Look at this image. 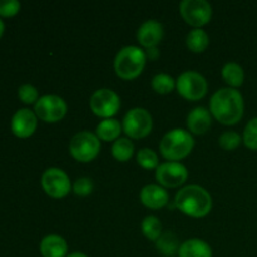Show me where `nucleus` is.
<instances>
[{
	"mask_svg": "<svg viewBox=\"0 0 257 257\" xmlns=\"http://www.w3.org/2000/svg\"><path fill=\"white\" fill-rule=\"evenodd\" d=\"M18 95L19 99L25 104H33L38 102V90L34 85L32 84H23L18 89Z\"/></svg>",
	"mask_w": 257,
	"mask_h": 257,
	"instance_id": "29",
	"label": "nucleus"
},
{
	"mask_svg": "<svg viewBox=\"0 0 257 257\" xmlns=\"http://www.w3.org/2000/svg\"><path fill=\"white\" fill-rule=\"evenodd\" d=\"M175 205L185 215L200 218L207 216L212 210V197L201 186L188 185L178 191Z\"/></svg>",
	"mask_w": 257,
	"mask_h": 257,
	"instance_id": "2",
	"label": "nucleus"
},
{
	"mask_svg": "<svg viewBox=\"0 0 257 257\" xmlns=\"http://www.w3.org/2000/svg\"><path fill=\"white\" fill-rule=\"evenodd\" d=\"M123 131L131 138H143L148 136L152 131L153 120L152 115L145 108H133L125 113L123 118Z\"/></svg>",
	"mask_w": 257,
	"mask_h": 257,
	"instance_id": "6",
	"label": "nucleus"
},
{
	"mask_svg": "<svg viewBox=\"0 0 257 257\" xmlns=\"http://www.w3.org/2000/svg\"><path fill=\"white\" fill-rule=\"evenodd\" d=\"M39 248L43 257H67L68 253L67 241L59 235L45 236Z\"/></svg>",
	"mask_w": 257,
	"mask_h": 257,
	"instance_id": "17",
	"label": "nucleus"
},
{
	"mask_svg": "<svg viewBox=\"0 0 257 257\" xmlns=\"http://www.w3.org/2000/svg\"><path fill=\"white\" fill-rule=\"evenodd\" d=\"M210 110L222 124H236L241 120L245 110L242 94L235 88H222L211 98Z\"/></svg>",
	"mask_w": 257,
	"mask_h": 257,
	"instance_id": "1",
	"label": "nucleus"
},
{
	"mask_svg": "<svg viewBox=\"0 0 257 257\" xmlns=\"http://www.w3.org/2000/svg\"><path fill=\"white\" fill-rule=\"evenodd\" d=\"M120 132H122V125H120L119 120L114 119V118H107L97 125L98 138L105 141V142L117 141L119 138Z\"/></svg>",
	"mask_w": 257,
	"mask_h": 257,
	"instance_id": "19",
	"label": "nucleus"
},
{
	"mask_svg": "<svg viewBox=\"0 0 257 257\" xmlns=\"http://www.w3.org/2000/svg\"><path fill=\"white\" fill-rule=\"evenodd\" d=\"M89 105L95 115L107 119V118H112L119 110L120 98L114 90L102 88L93 93Z\"/></svg>",
	"mask_w": 257,
	"mask_h": 257,
	"instance_id": "9",
	"label": "nucleus"
},
{
	"mask_svg": "<svg viewBox=\"0 0 257 257\" xmlns=\"http://www.w3.org/2000/svg\"><path fill=\"white\" fill-rule=\"evenodd\" d=\"M212 123L210 110L205 107H196L187 117V127L195 135H203L207 132Z\"/></svg>",
	"mask_w": 257,
	"mask_h": 257,
	"instance_id": "16",
	"label": "nucleus"
},
{
	"mask_svg": "<svg viewBox=\"0 0 257 257\" xmlns=\"http://www.w3.org/2000/svg\"><path fill=\"white\" fill-rule=\"evenodd\" d=\"M147 57H150V59H152V60H155L156 58L158 57V50L156 49V47L155 48H148L147 49Z\"/></svg>",
	"mask_w": 257,
	"mask_h": 257,
	"instance_id": "32",
	"label": "nucleus"
},
{
	"mask_svg": "<svg viewBox=\"0 0 257 257\" xmlns=\"http://www.w3.org/2000/svg\"><path fill=\"white\" fill-rule=\"evenodd\" d=\"M163 25L155 19L146 20L137 30V39L143 47L155 48L162 40Z\"/></svg>",
	"mask_w": 257,
	"mask_h": 257,
	"instance_id": "14",
	"label": "nucleus"
},
{
	"mask_svg": "<svg viewBox=\"0 0 257 257\" xmlns=\"http://www.w3.org/2000/svg\"><path fill=\"white\" fill-rule=\"evenodd\" d=\"M178 93L187 100H200L207 94L208 84L202 74L193 70L183 72L176 82Z\"/></svg>",
	"mask_w": 257,
	"mask_h": 257,
	"instance_id": "7",
	"label": "nucleus"
},
{
	"mask_svg": "<svg viewBox=\"0 0 257 257\" xmlns=\"http://www.w3.org/2000/svg\"><path fill=\"white\" fill-rule=\"evenodd\" d=\"M156 246H157V250L165 256H175L176 253L178 255L181 245L175 233L165 232L156 241Z\"/></svg>",
	"mask_w": 257,
	"mask_h": 257,
	"instance_id": "22",
	"label": "nucleus"
},
{
	"mask_svg": "<svg viewBox=\"0 0 257 257\" xmlns=\"http://www.w3.org/2000/svg\"><path fill=\"white\" fill-rule=\"evenodd\" d=\"M42 187L50 197L63 198L69 193L72 183L64 171L57 167H52L48 168L43 173Z\"/></svg>",
	"mask_w": 257,
	"mask_h": 257,
	"instance_id": "10",
	"label": "nucleus"
},
{
	"mask_svg": "<svg viewBox=\"0 0 257 257\" xmlns=\"http://www.w3.org/2000/svg\"><path fill=\"white\" fill-rule=\"evenodd\" d=\"M4 30H5V24H4V22L0 19V38H2L3 34H4Z\"/></svg>",
	"mask_w": 257,
	"mask_h": 257,
	"instance_id": "34",
	"label": "nucleus"
},
{
	"mask_svg": "<svg viewBox=\"0 0 257 257\" xmlns=\"http://www.w3.org/2000/svg\"><path fill=\"white\" fill-rule=\"evenodd\" d=\"M186 44H187L188 49L192 52L202 53L210 44V38L205 30L201 28H196L188 33L187 38H186Z\"/></svg>",
	"mask_w": 257,
	"mask_h": 257,
	"instance_id": "20",
	"label": "nucleus"
},
{
	"mask_svg": "<svg viewBox=\"0 0 257 257\" xmlns=\"http://www.w3.org/2000/svg\"><path fill=\"white\" fill-rule=\"evenodd\" d=\"M222 77L227 84H230L232 88H236L242 85L243 80H245V72L240 64L230 62L226 63L225 67L222 68Z\"/></svg>",
	"mask_w": 257,
	"mask_h": 257,
	"instance_id": "21",
	"label": "nucleus"
},
{
	"mask_svg": "<svg viewBox=\"0 0 257 257\" xmlns=\"http://www.w3.org/2000/svg\"><path fill=\"white\" fill-rule=\"evenodd\" d=\"M20 10V3L18 0H0V17H14Z\"/></svg>",
	"mask_w": 257,
	"mask_h": 257,
	"instance_id": "31",
	"label": "nucleus"
},
{
	"mask_svg": "<svg viewBox=\"0 0 257 257\" xmlns=\"http://www.w3.org/2000/svg\"><path fill=\"white\" fill-rule=\"evenodd\" d=\"M133 152H135V145L128 138H118L112 146L113 157L120 162H125L130 160L133 156Z\"/></svg>",
	"mask_w": 257,
	"mask_h": 257,
	"instance_id": "23",
	"label": "nucleus"
},
{
	"mask_svg": "<svg viewBox=\"0 0 257 257\" xmlns=\"http://www.w3.org/2000/svg\"><path fill=\"white\" fill-rule=\"evenodd\" d=\"M180 12L186 23L196 28L207 24L212 17V7L206 0H183Z\"/></svg>",
	"mask_w": 257,
	"mask_h": 257,
	"instance_id": "11",
	"label": "nucleus"
},
{
	"mask_svg": "<svg viewBox=\"0 0 257 257\" xmlns=\"http://www.w3.org/2000/svg\"><path fill=\"white\" fill-rule=\"evenodd\" d=\"M67 103L59 95L47 94L38 99L34 104V113L39 119L47 123L59 122L67 114Z\"/></svg>",
	"mask_w": 257,
	"mask_h": 257,
	"instance_id": "8",
	"label": "nucleus"
},
{
	"mask_svg": "<svg viewBox=\"0 0 257 257\" xmlns=\"http://www.w3.org/2000/svg\"><path fill=\"white\" fill-rule=\"evenodd\" d=\"M93 182L90 178L88 177H80L73 185V191H74L75 195L78 196H88L92 193L93 191Z\"/></svg>",
	"mask_w": 257,
	"mask_h": 257,
	"instance_id": "30",
	"label": "nucleus"
},
{
	"mask_svg": "<svg viewBox=\"0 0 257 257\" xmlns=\"http://www.w3.org/2000/svg\"><path fill=\"white\" fill-rule=\"evenodd\" d=\"M176 87V82L170 74L166 73H158L152 78V88L155 92L160 94H168L172 92Z\"/></svg>",
	"mask_w": 257,
	"mask_h": 257,
	"instance_id": "25",
	"label": "nucleus"
},
{
	"mask_svg": "<svg viewBox=\"0 0 257 257\" xmlns=\"http://www.w3.org/2000/svg\"><path fill=\"white\" fill-rule=\"evenodd\" d=\"M141 230L143 235L151 241H157L162 235V225L156 216H147L141 223Z\"/></svg>",
	"mask_w": 257,
	"mask_h": 257,
	"instance_id": "24",
	"label": "nucleus"
},
{
	"mask_svg": "<svg viewBox=\"0 0 257 257\" xmlns=\"http://www.w3.org/2000/svg\"><path fill=\"white\" fill-rule=\"evenodd\" d=\"M188 171L182 163L168 162L161 163L156 168V180L163 187L175 188L182 186L187 181Z\"/></svg>",
	"mask_w": 257,
	"mask_h": 257,
	"instance_id": "12",
	"label": "nucleus"
},
{
	"mask_svg": "<svg viewBox=\"0 0 257 257\" xmlns=\"http://www.w3.org/2000/svg\"><path fill=\"white\" fill-rule=\"evenodd\" d=\"M146 60L147 55L141 48L136 45H127L123 47L115 55L114 70L118 77L122 79H135L142 73Z\"/></svg>",
	"mask_w": 257,
	"mask_h": 257,
	"instance_id": "4",
	"label": "nucleus"
},
{
	"mask_svg": "<svg viewBox=\"0 0 257 257\" xmlns=\"http://www.w3.org/2000/svg\"><path fill=\"white\" fill-rule=\"evenodd\" d=\"M37 115L28 108L17 110L12 118V132L19 138H28L37 130Z\"/></svg>",
	"mask_w": 257,
	"mask_h": 257,
	"instance_id": "13",
	"label": "nucleus"
},
{
	"mask_svg": "<svg viewBox=\"0 0 257 257\" xmlns=\"http://www.w3.org/2000/svg\"><path fill=\"white\" fill-rule=\"evenodd\" d=\"M243 142L246 147L257 151V117L252 118L246 124L245 131H243Z\"/></svg>",
	"mask_w": 257,
	"mask_h": 257,
	"instance_id": "27",
	"label": "nucleus"
},
{
	"mask_svg": "<svg viewBox=\"0 0 257 257\" xmlns=\"http://www.w3.org/2000/svg\"><path fill=\"white\" fill-rule=\"evenodd\" d=\"M140 200L146 207L160 210L168 203V193L162 186L147 185L141 191Z\"/></svg>",
	"mask_w": 257,
	"mask_h": 257,
	"instance_id": "15",
	"label": "nucleus"
},
{
	"mask_svg": "<svg viewBox=\"0 0 257 257\" xmlns=\"http://www.w3.org/2000/svg\"><path fill=\"white\" fill-rule=\"evenodd\" d=\"M70 155L79 162H90L100 151V141L97 135L89 131H82L73 136L69 143Z\"/></svg>",
	"mask_w": 257,
	"mask_h": 257,
	"instance_id": "5",
	"label": "nucleus"
},
{
	"mask_svg": "<svg viewBox=\"0 0 257 257\" xmlns=\"http://www.w3.org/2000/svg\"><path fill=\"white\" fill-rule=\"evenodd\" d=\"M241 136L237 132H233V131H227V132H223L222 135L218 138V143H220L221 147L226 151H233L240 146Z\"/></svg>",
	"mask_w": 257,
	"mask_h": 257,
	"instance_id": "28",
	"label": "nucleus"
},
{
	"mask_svg": "<svg viewBox=\"0 0 257 257\" xmlns=\"http://www.w3.org/2000/svg\"><path fill=\"white\" fill-rule=\"evenodd\" d=\"M67 257H88V256L84 255V253H82V252H72V253H69Z\"/></svg>",
	"mask_w": 257,
	"mask_h": 257,
	"instance_id": "33",
	"label": "nucleus"
},
{
	"mask_svg": "<svg viewBox=\"0 0 257 257\" xmlns=\"http://www.w3.org/2000/svg\"><path fill=\"white\" fill-rule=\"evenodd\" d=\"M195 140L192 135L182 128H175L163 136L160 143V151L166 160L176 162L187 157L193 150Z\"/></svg>",
	"mask_w": 257,
	"mask_h": 257,
	"instance_id": "3",
	"label": "nucleus"
},
{
	"mask_svg": "<svg viewBox=\"0 0 257 257\" xmlns=\"http://www.w3.org/2000/svg\"><path fill=\"white\" fill-rule=\"evenodd\" d=\"M137 162L146 170H155L158 166V156L151 148H142L137 153Z\"/></svg>",
	"mask_w": 257,
	"mask_h": 257,
	"instance_id": "26",
	"label": "nucleus"
},
{
	"mask_svg": "<svg viewBox=\"0 0 257 257\" xmlns=\"http://www.w3.org/2000/svg\"><path fill=\"white\" fill-rule=\"evenodd\" d=\"M178 257H212V248L200 238H191L180 246Z\"/></svg>",
	"mask_w": 257,
	"mask_h": 257,
	"instance_id": "18",
	"label": "nucleus"
}]
</instances>
